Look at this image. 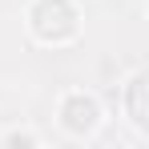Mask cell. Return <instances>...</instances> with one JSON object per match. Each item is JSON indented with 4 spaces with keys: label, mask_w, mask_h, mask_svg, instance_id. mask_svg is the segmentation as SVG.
I'll return each instance as SVG.
<instances>
[{
    "label": "cell",
    "mask_w": 149,
    "mask_h": 149,
    "mask_svg": "<svg viewBox=\"0 0 149 149\" xmlns=\"http://www.w3.org/2000/svg\"><path fill=\"white\" fill-rule=\"evenodd\" d=\"M61 121H65V129H73V133H89V129L97 125V101L85 97V93L65 97V105H61Z\"/></svg>",
    "instance_id": "cell-1"
},
{
    "label": "cell",
    "mask_w": 149,
    "mask_h": 149,
    "mask_svg": "<svg viewBox=\"0 0 149 149\" xmlns=\"http://www.w3.org/2000/svg\"><path fill=\"white\" fill-rule=\"evenodd\" d=\"M8 145H32V137H28V133H12V137H8Z\"/></svg>",
    "instance_id": "cell-2"
}]
</instances>
